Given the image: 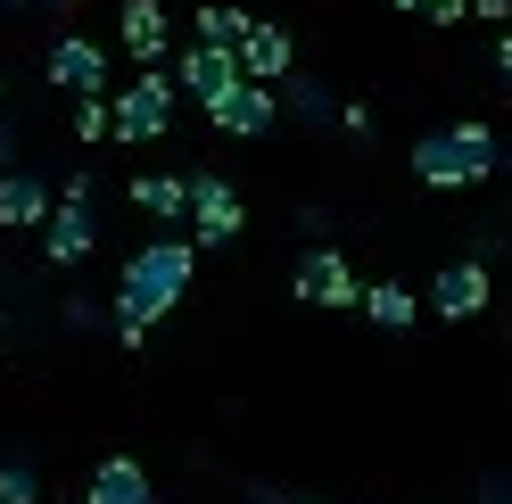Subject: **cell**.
<instances>
[{
    "label": "cell",
    "mask_w": 512,
    "mask_h": 504,
    "mask_svg": "<svg viewBox=\"0 0 512 504\" xmlns=\"http://www.w3.org/2000/svg\"><path fill=\"white\" fill-rule=\"evenodd\" d=\"M190 281H199V248L190 240H149L124 257V273H116V339L124 348H141L157 314H174L190 298Z\"/></svg>",
    "instance_id": "obj_1"
},
{
    "label": "cell",
    "mask_w": 512,
    "mask_h": 504,
    "mask_svg": "<svg viewBox=\"0 0 512 504\" xmlns=\"http://www.w3.org/2000/svg\"><path fill=\"white\" fill-rule=\"evenodd\" d=\"M413 174L430 191H471V182L496 174V133L488 124H438V133L413 141Z\"/></svg>",
    "instance_id": "obj_2"
},
{
    "label": "cell",
    "mask_w": 512,
    "mask_h": 504,
    "mask_svg": "<svg viewBox=\"0 0 512 504\" xmlns=\"http://www.w3.org/2000/svg\"><path fill=\"white\" fill-rule=\"evenodd\" d=\"M174 100H182V91L166 83V67H141L133 83L116 91V108H108V133H116L124 149H141V141H166V133H174Z\"/></svg>",
    "instance_id": "obj_3"
},
{
    "label": "cell",
    "mask_w": 512,
    "mask_h": 504,
    "mask_svg": "<svg viewBox=\"0 0 512 504\" xmlns=\"http://www.w3.org/2000/svg\"><path fill=\"white\" fill-rule=\"evenodd\" d=\"M182 215H190V248H232L240 240V191L215 166L182 174Z\"/></svg>",
    "instance_id": "obj_4"
},
{
    "label": "cell",
    "mask_w": 512,
    "mask_h": 504,
    "mask_svg": "<svg viewBox=\"0 0 512 504\" xmlns=\"http://www.w3.org/2000/svg\"><path fill=\"white\" fill-rule=\"evenodd\" d=\"M42 248L50 265H83L100 248V215H91V174H67V199L42 215Z\"/></svg>",
    "instance_id": "obj_5"
},
{
    "label": "cell",
    "mask_w": 512,
    "mask_h": 504,
    "mask_svg": "<svg viewBox=\"0 0 512 504\" xmlns=\"http://www.w3.org/2000/svg\"><path fill=\"white\" fill-rule=\"evenodd\" d=\"M42 83L67 91V100H108V50L91 34H58L42 50Z\"/></svg>",
    "instance_id": "obj_6"
},
{
    "label": "cell",
    "mask_w": 512,
    "mask_h": 504,
    "mask_svg": "<svg viewBox=\"0 0 512 504\" xmlns=\"http://www.w3.org/2000/svg\"><path fill=\"white\" fill-rule=\"evenodd\" d=\"M207 116H215V133H232V141H265L273 124H281V100H273V83H232L223 100H207Z\"/></svg>",
    "instance_id": "obj_7"
},
{
    "label": "cell",
    "mask_w": 512,
    "mask_h": 504,
    "mask_svg": "<svg viewBox=\"0 0 512 504\" xmlns=\"http://www.w3.org/2000/svg\"><path fill=\"white\" fill-rule=\"evenodd\" d=\"M356 290H364V281H356V265H347L339 248H306V257H298V298H306L314 314L356 306Z\"/></svg>",
    "instance_id": "obj_8"
},
{
    "label": "cell",
    "mask_w": 512,
    "mask_h": 504,
    "mask_svg": "<svg viewBox=\"0 0 512 504\" xmlns=\"http://www.w3.org/2000/svg\"><path fill=\"white\" fill-rule=\"evenodd\" d=\"M116 42H124V58H141V67H166V50H174V17H166V0H124Z\"/></svg>",
    "instance_id": "obj_9"
},
{
    "label": "cell",
    "mask_w": 512,
    "mask_h": 504,
    "mask_svg": "<svg viewBox=\"0 0 512 504\" xmlns=\"http://www.w3.org/2000/svg\"><path fill=\"white\" fill-rule=\"evenodd\" d=\"M430 314H446V323H471L479 306H488V265L479 257H463V265H438V281H430V298H422Z\"/></svg>",
    "instance_id": "obj_10"
},
{
    "label": "cell",
    "mask_w": 512,
    "mask_h": 504,
    "mask_svg": "<svg viewBox=\"0 0 512 504\" xmlns=\"http://www.w3.org/2000/svg\"><path fill=\"white\" fill-rule=\"evenodd\" d=\"M166 83H174V91H190V100L207 108V100H223V91L240 83V58H232V50H199V42H190V50H182V67H174Z\"/></svg>",
    "instance_id": "obj_11"
},
{
    "label": "cell",
    "mask_w": 512,
    "mask_h": 504,
    "mask_svg": "<svg viewBox=\"0 0 512 504\" xmlns=\"http://www.w3.org/2000/svg\"><path fill=\"white\" fill-rule=\"evenodd\" d=\"M42 215H50V182L9 166L0 174V232H42Z\"/></svg>",
    "instance_id": "obj_12"
},
{
    "label": "cell",
    "mask_w": 512,
    "mask_h": 504,
    "mask_svg": "<svg viewBox=\"0 0 512 504\" xmlns=\"http://www.w3.org/2000/svg\"><path fill=\"white\" fill-rule=\"evenodd\" d=\"M232 58H240L248 83H290V58H298V50H290V34H281V25H248Z\"/></svg>",
    "instance_id": "obj_13"
},
{
    "label": "cell",
    "mask_w": 512,
    "mask_h": 504,
    "mask_svg": "<svg viewBox=\"0 0 512 504\" xmlns=\"http://www.w3.org/2000/svg\"><path fill=\"white\" fill-rule=\"evenodd\" d=\"M83 504H157V496H149V471H141L133 455H108L100 471H91Z\"/></svg>",
    "instance_id": "obj_14"
},
{
    "label": "cell",
    "mask_w": 512,
    "mask_h": 504,
    "mask_svg": "<svg viewBox=\"0 0 512 504\" xmlns=\"http://www.w3.org/2000/svg\"><path fill=\"white\" fill-rule=\"evenodd\" d=\"M356 306L372 314V323H380V331H405V323H413V314H422V298H413V290H405V281H372V290H356Z\"/></svg>",
    "instance_id": "obj_15"
},
{
    "label": "cell",
    "mask_w": 512,
    "mask_h": 504,
    "mask_svg": "<svg viewBox=\"0 0 512 504\" xmlns=\"http://www.w3.org/2000/svg\"><path fill=\"white\" fill-rule=\"evenodd\" d=\"M190 34H199V50H240L248 17H240V9H223V0H207V9L190 17Z\"/></svg>",
    "instance_id": "obj_16"
},
{
    "label": "cell",
    "mask_w": 512,
    "mask_h": 504,
    "mask_svg": "<svg viewBox=\"0 0 512 504\" xmlns=\"http://www.w3.org/2000/svg\"><path fill=\"white\" fill-rule=\"evenodd\" d=\"M133 207L157 215V224H182V174H141L133 182Z\"/></svg>",
    "instance_id": "obj_17"
},
{
    "label": "cell",
    "mask_w": 512,
    "mask_h": 504,
    "mask_svg": "<svg viewBox=\"0 0 512 504\" xmlns=\"http://www.w3.org/2000/svg\"><path fill=\"white\" fill-rule=\"evenodd\" d=\"M0 504H42V480H34V463H0Z\"/></svg>",
    "instance_id": "obj_18"
},
{
    "label": "cell",
    "mask_w": 512,
    "mask_h": 504,
    "mask_svg": "<svg viewBox=\"0 0 512 504\" xmlns=\"http://www.w3.org/2000/svg\"><path fill=\"white\" fill-rule=\"evenodd\" d=\"M75 141H108V100H75Z\"/></svg>",
    "instance_id": "obj_19"
},
{
    "label": "cell",
    "mask_w": 512,
    "mask_h": 504,
    "mask_svg": "<svg viewBox=\"0 0 512 504\" xmlns=\"http://www.w3.org/2000/svg\"><path fill=\"white\" fill-rule=\"evenodd\" d=\"M463 17V0H430V25H455Z\"/></svg>",
    "instance_id": "obj_20"
},
{
    "label": "cell",
    "mask_w": 512,
    "mask_h": 504,
    "mask_svg": "<svg viewBox=\"0 0 512 504\" xmlns=\"http://www.w3.org/2000/svg\"><path fill=\"white\" fill-rule=\"evenodd\" d=\"M9 157H17V133H9V116H0V174H9Z\"/></svg>",
    "instance_id": "obj_21"
},
{
    "label": "cell",
    "mask_w": 512,
    "mask_h": 504,
    "mask_svg": "<svg viewBox=\"0 0 512 504\" xmlns=\"http://www.w3.org/2000/svg\"><path fill=\"white\" fill-rule=\"evenodd\" d=\"M389 9H405V17H430V0H389Z\"/></svg>",
    "instance_id": "obj_22"
},
{
    "label": "cell",
    "mask_w": 512,
    "mask_h": 504,
    "mask_svg": "<svg viewBox=\"0 0 512 504\" xmlns=\"http://www.w3.org/2000/svg\"><path fill=\"white\" fill-rule=\"evenodd\" d=\"M0 9H25V0H0Z\"/></svg>",
    "instance_id": "obj_23"
},
{
    "label": "cell",
    "mask_w": 512,
    "mask_h": 504,
    "mask_svg": "<svg viewBox=\"0 0 512 504\" xmlns=\"http://www.w3.org/2000/svg\"><path fill=\"white\" fill-rule=\"evenodd\" d=\"M314 504H323V496H314Z\"/></svg>",
    "instance_id": "obj_24"
}]
</instances>
